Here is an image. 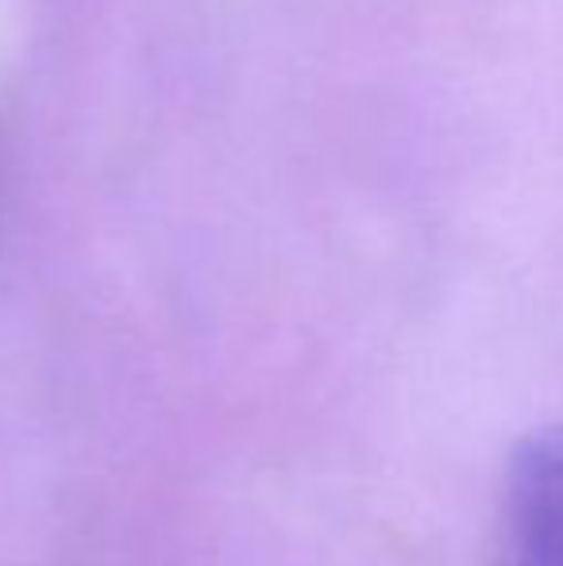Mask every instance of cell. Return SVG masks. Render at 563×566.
Here are the masks:
<instances>
[{
	"instance_id": "1",
	"label": "cell",
	"mask_w": 563,
	"mask_h": 566,
	"mask_svg": "<svg viewBox=\"0 0 563 566\" xmlns=\"http://www.w3.org/2000/svg\"><path fill=\"white\" fill-rule=\"evenodd\" d=\"M502 566H563V428L536 432L513 454Z\"/></svg>"
}]
</instances>
